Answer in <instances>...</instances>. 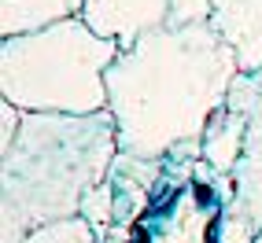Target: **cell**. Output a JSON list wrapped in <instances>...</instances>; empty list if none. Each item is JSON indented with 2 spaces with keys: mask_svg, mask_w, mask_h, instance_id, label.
I'll use <instances>...</instances> for the list:
<instances>
[{
  "mask_svg": "<svg viewBox=\"0 0 262 243\" xmlns=\"http://www.w3.org/2000/svg\"><path fill=\"white\" fill-rule=\"evenodd\" d=\"M236 74V52L211 22L144 33L107 66V111L118 126V151L163 159L181 140H203Z\"/></svg>",
  "mask_w": 262,
  "mask_h": 243,
  "instance_id": "obj_1",
  "label": "cell"
},
{
  "mask_svg": "<svg viewBox=\"0 0 262 243\" xmlns=\"http://www.w3.org/2000/svg\"><path fill=\"white\" fill-rule=\"evenodd\" d=\"M118 155V126L100 114L26 111L0 162V243H23L33 229L81 214L93 184L107 181Z\"/></svg>",
  "mask_w": 262,
  "mask_h": 243,
  "instance_id": "obj_2",
  "label": "cell"
},
{
  "mask_svg": "<svg viewBox=\"0 0 262 243\" xmlns=\"http://www.w3.org/2000/svg\"><path fill=\"white\" fill-rule=\"evenodd\" d=\"M118 41L85 26L81 15L0 41V100L37 114L107 111V66Z\"/></svg>",
  "mask_w": 262,
  "mask_h": 243,
  "instance_id": "obj_3",
  "label": "cell"
},
{
  "mask_svg": "<svg viewBox=\"0 0 262 243\" xmlns=\"http://www.w3.org/2000/svg\"><path fill=\"white\" fill-rule=\"evenodd\" d=\"M233 199V177L207 159L163 155L151 203L129 229L133 243H218Z\"/></svg>",
  "mask_w": 262,
  "mask_h": 243,
  "instance_id": "obj_4",
  "label": "cell"
},
{
  "mask_svg": "<svg viewBox=\"0 0 262 243\" xmlns=\"http://www.w3.org/2000/svg\"><path fill=\"white\" fill-rule=\"evenodd\" d=\"M229 103L244 114V151L229 173L236 192L233 210L262 229V70H240L229 89Z\"/></svg>",
  "mask_w": 262,
  "mask_h": 243,
  "instance_id": "obj_5",
  "label": "cell"
},
{
  "mask_svg": "<svg viewBox=\"0 0 262 243\" xmlns=\"http://www.w3.org/2000/svg\"><path fill=\"white\" fill-rule=\"evenodd\" d=\"M170 4L173 0H85L81 19L93 33L118 41V48L126 52L144 33L170 26Z\"/></svg>",
  "mask_w": 262,
  "mask_h": 243,
  "instance_id": "obj_6",
  "label": "cell"
},
{
  "mask_svg": "<svg viewBox=\"0 0 262 243\" xmlns=\"http://www.w3.org/2000/svg\"><path fill=\"white\" fill-rule=\"evenodd\" d=\"M159 173H163V159H144V155H129V151L115 155L107 169V181L115 192V225L133 229V221L148 210Z\"/></svg>",
  "mask_w": 262,
  "mask_h": 243,
  "instance_id": "obj_7",
  "label": "cell"
},
{
  "mask_svg": "<svg viewBox=\"0 0 262 243\" xmlns=\"http://www.w3.org/2000/svg\"><path fill=\"white\" fill-rule=\"evenodd\" d=\"M214 33L236 52L240 70H262V0H214Z\"/></svg>",
  "mask_w": 262,
  "mask_h": 243,
  "instance_id": "obj_8",
  "label": "cell"
},
{
  "mask_svg": "<svg viewBox=\"0 0 262 243\" xmlns=\"http://www.w3.org/2000/svg\"><path fill=\"white\" fill-rule=\"evenodd\" d=\"M85 0H0V33L15 37V33H30L52 22L74 19L81 15Z\"/></svg>",
  "mask_w": 262,
  "mask_h": 243,
  "instance_id": "obj_9",
  "label": "cell"
},
{
  "mask_svg": "<svg viewBox=\"0 0 262 243\" xmlns=\"http://www.w3.org/2000/svg\"><path fill=\"white\" fill-rule=\"evenodd\" d=\"M240 151H244V114L225 100L203 129V159L218 173H233L240 162Z\"/></svg>",
  "mask_w": 262,
  "mask_h": 243,
  "instance_id": "obj_10",
  "label": "cell"
},
{
  "mask_svg": "<svg viewBox=\"0 0 262 243\" xmlns=\"http://www.w3.org/2000/svg\"><path fill=\"white\" fill-rule=\"evenodd\" d=\"M23 243H96V232H93V225L78 214V217H67V221L41 225V229H33Z\"/></svg>",
  "mask_w": 262,
  "mask_h": 243,
  "instance_id": "obj_11",
  "label": "cell"
},
{
  "mask_svg": "<svg viewBox=\"0 0 262 243\" xmlns=\"http://www.w3.org/2000/svg\"><path fill=\"white\" fill-rule=\"evenodd\" d=\"M81 217L93 225V232L103 236L115 225V192H111V181H100L93 184L81 199Z\"/></svg>",
  "mask_w": 262,
  "mask_h": 243,
  "instance_id": "obj_12",
  "label": "cell"
},
{
  "mask_svg": "<svg viewBox=\"0 0 262 243\" xmlns=\"http://www.w3.org/2000/svg\"><path fill=\"white\" fill-rule=\"evenodd\" d=\"M214 0H173L170 4V26H200L211 22Z\"/></svg>",
  "mask_w": 262,
  "mask_h": 243,
  "instance_id": "obj_13",
  "label": "cell"
},
{
  "mask_svg": "<svg viewBox=\"0 0 262 243\" xmlns=\"http://www.w3.org/2000/svg\"><path fill=\"white\" fill-rule=\"evenodd\" d=\"M255 236H258L255 225L244 217V214L229 210V214H225V221H222V236H218V243H255Z\"/></svg>",
  "mask_w": 262,
  "mask_h": 243,
  "instance_id": "obj_14",
  "label": "cell"
},
{
  "mask_svg": "<svg viewBox=\"0 0 262 243\" xmlns=\"http://www.w3.org/2000/svg\"><path fill=\"white\" fill-rule=\"evenodd\" d=\"M23 118H26L23 107L0 100V151H8L15 144V136H19V129H23Z\"/></svg>",
  "mask_w": 262,
  "mask_h": 243,
  "instance_id": "obj_15",
  "label": "cell"
},
{
  "mask_svg": "<svg viewBox=\"0 0 262 243\" xmlns=\"http://www.w3.org/2000/svg\"><path fill=\"white\" fill-rule=\"evenodd\" d=\"M96 243H133V232L126 229V225H111L103 236H96Z\"/></svg>",
  "mask_w": 262,
  "mask_h": 243,
  "instance_id": "obj_16",
  "label": "cell"
},
{
  "mask_svg": "<svg viewBox=\"0 0 262 243\" xmlns=\"http://www.w3.org/2000/svg\"><path fill=\"white\" fill-rule=\"evenodd\" d=\"M255 243H262V229H258V236H255Z\"/></svg>",
  "mask_w": 262,
  "mask_h": 243,
  "instance_id": "obj_17",
  "label": "cell"
}]
</instances>
